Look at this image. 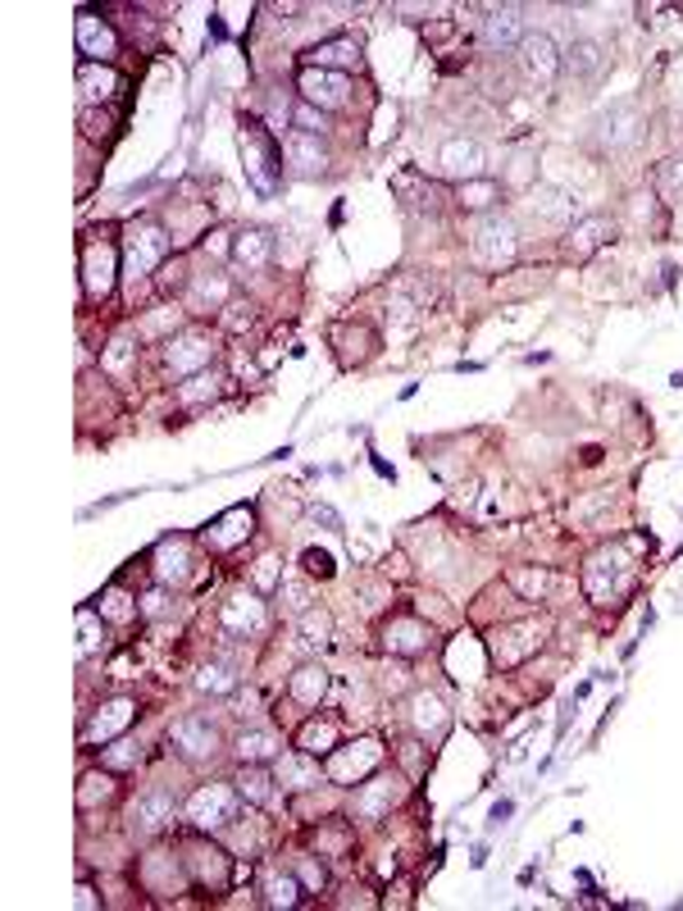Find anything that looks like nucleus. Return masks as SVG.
<instances>
[{
  "mask_svg": "<svg viewBox=\"0 0 683 911\" xmlns=\"http://www.w3.org/2000/svg\"><path fill=\"white\" fill-rule=\"evenodd\" d=\"M634 579H638L634 556H624V547H601V551L588 556V566H584V593L597 606H611V602H620L629 588H634Z\"/></svg>",
  "mask_w": 683,
  "mask_h": 911,
  "instance_id": "1",
  "label": "nucleus"
},
{
  "mask_svg": "<svg viewBox=\"0 0 683 911\" xmlns=\"http://www.w3.org/2000/svg\"><path fill=\"white\" fill-rule=\"evenodd\" d=\"M469 251L484 269H511L520 260V228L515 219H505L501 210L478 215L469 228Z\"/></svg>",
  "mask_w": 683,
  "mask_h": 911,
  "instance_id": "2",
  "label": "nucleus"
},
{
  "mask_svg": "<svg viewBox=\"0 0 683 911\" xmlns=\"http://www.w3.org/2000/svg\"><path fill=\"white\" fill-rule=\"evenodd\" d=\"M242 160H246V179L260 196L278 192V160H283V146H273V137L260 129L256 119H242Z\"/></svg>",
  "mask_w": 683,
  "mask_h": 911,
  "instance_id": "3",
  "label": "nucleus"
},
{
  "mask_svg": "<svg viewBox=\"0 0 683 911\" xmlns=\"http://www.w3.org/2000/svg\"><path fill=\"white\" fill-rule=\"evenodd\" d=\"M383 766V743L378 739H356V743H338L324 756V775L333 784H361Z\"/></svg>",
  "mask_w": 683,
  "mask_h": 911,
  "instance_id": "4",
  "label": "nucleus"
},
{
  "mask_svg": "<svg viewBox=\"0 0 683 911\" xmlns=\"http://www.w3.org/2000/svg\"><path fill=\"white\" fill-rule=\"evenodd\" d=\"M237 802H242V793L228 789V784H200L187 798V821L196 829H223L237 821Z\"/></svg>",
  "mask_w": 683,
  "mask_h": 911,
  "instance_id": "5",
  "label": "nucleus"
},
{
  "mask_svg": "<svg viewBox=\"0 0 683 911\" xmlns=\"http://www.w3.org/2000/svg\"><path fill=\"white\" fill-rule=\"evenodd\" d=\"M215 338L200 333V328H183L179 338L164 342V369L173 378H192V374H206V365L215 361Z\"/></svg>",
  "mask_w": 683,
  "mask_h": 911,
  "instance_id": "6",
  "label": "nucleus"
},
{
  "mask_svg": "<svg viewBox=\"0 0 683 911\" xmlns=\"http://www.w3.org/2000/svg\"><path fill=\"white\" fill-rule=\"evenodd\" d=\"M542 643H547V624H542V620L505 624V629H497V639H492V661H497L501 670H515V666H524Z\"/></svg>",
  "mask_w": 683,
  "mask_h": 911,
  "instance_id": "7",
  "label": "nucleus"
},
{
  "mask_svg": "<svg viewBox=\"0 0 683 911\" xmlns=\"http://www.w3.org/2000/svg\"><path fill=\"white\" fill-rule=\"evenodd\" d=\"M647 133V114L638 100H620V106H611L601 119H597V142L606 150H629V146H638Z\"/></svg>",
  "mask_w": 683,
  "mask_h": 911,
  "instance_id": "8",
  "label": "nucleus"
},
{
  "mask_svg": "<svg viewBox=\"0 0 683 911\" xmlns=\"http://www.w3.org/2000/svg\"><path fill=\"white\" fill-rule=\"evenodd\" d=\"M183 866H187V875L200 884V889H210V894H223L228 884H233V862H228V852L215 848V843H206V839H192L187 843Z\"/></svg>",
  "mask_w": 683,
  "mask_h": 911,
  "instance_id": "9",
  "label": "nucleus"
},
{
  "mask_svg": "<svg viewBox=\"0 0 683 911\" xmlns=\"http://www.w3.org/2000/svg\"><path fill=\"white\" fill-rule=\"evenodd\" d=\"M169 251H173V238L164 233L156 219H142L133 233H129V242H123V256H129V269H133V274L160 269Z\"/></svg>",
  "mask_w": 683,
  "mask_h": 911,
  "instance_id": "10",
  "label": "nucleus"
},
{
  "mask_svg": "<svg viewBox=\"0 0 683 911\" xmlns=\"http://www.w3.org/2000/svg\"><path fill=\"white\" fill-rule=\"evenodd\" d=\"M438 169L451 183H474V179H488V156L474 137H451L438 150Z\"/></svg>",
  "mask_w": 683,
  "mask_h": 911,
  "instance_id": "11",
  "label": "nucleus"
},
{
  "mask_svg": "<svg viewBox=\"0 0 683 911\" xmlns=\"http://www.w3.org/2000/svg\"><path fill=\"white\" fill-rule=\"evenodd\" d=\"M296 92H301L306 106L328 114V110H342L351 100V78H346V73H328V69H301Z\"/></svg>",
  "mask_w": 683,
  "mask_h": 911,
  "instance_id": "12",
  "label": "nucleus"
},
{
  "mask_svg": "<svg viewBox=\"0 0 683 911\" xmlns=\"http://www.w3.org/2000/svg\"><path fill=\"white\" fill-rule=\"evenodd\" d=\"M251 534H256V511H251V506H228L223 515H215L206 529H200V543H206L210 551H233Z\"/></svg>",
  "mask_w": 683,
  "mask_h": 911,
  "instance_id": "13",
  "label": "nucleus"
},
{
  "mask_svg": "<svg viewBox=\"0 0 683 911\" xmlns=\"http://www.w3.org/2000/svg\"><path fill=\"white\" fill-rule=\"evenodd\" d=\"M137 720V702L133 697H110V702H100L96 712H92V720L83 725V743L92 748V743H114V739H123V729H129Z\"/></svg>",
  "mask_w": 683,
  "mask_h": 911,
  "instance_id": "14",
  "label": "nucleus"
},
{
  "mask_svg": "<svg viewBox=\"0 0 683 911\" xmlns=\"http://www.w3.org/2000/svg\"><path fill=\"white\" fill-rule=\"evenodd\" d=\"M615 238V223L611 215H578L570 228H565V256L570 260H588L597 251Z\"/></svg>",
  "mask_w": 683,
  "mask_h": 911,
  "instance_id": "15",
  "label": "nucleus"
},
{
  "mask_svg": "<svg viewBox=\"0 0 683 911\" xmlns=\"http://www.w3.org/2000/svg\"><path fill=\"white\" fill-rule=\"evenodd\" d=\"M114 260H119V251L110 242H87L83 246V292H87V301H106L114 292Z\"/></svg>",
  "mask_w": 683,
  "mask_h": 911,
  "instance_id": "16",
  "label": "nucleus"
},
{
  "mask_svg": "<svg viewBox=\"0 0 683 911\" xmlns=\"http://www.w3.org/2000/svg\"><path fill=\"white\" fill-rule=\"evenodd\" d=\"M169 739L187 762H210V756L219 752V729H215L210 716H183L179 725H173Z\"/></svg>",
  "mask_w": 683,
  "mask_h": 911,
  "instance_id": "17",
  "label": "nucleus"
},
{
  "mask_svg": "<svg viewBox=\"0 0 683 911\" xmlns=\"http://www.w3.org/2000/svg\"><path fill=\"white\" fill-rule=\"evenodd\" d=\"M520 64L534 83H556V73L565 69V56L547 33H528L524 46H520Z\"/></svg>",
  "mask_w": 683,
  "mask_h": 911,
  "instance_id": "18",
  "label": "nucleus"
},
{
  "mask_svg": "<svg viewBox=\"0 0 683 911\" xmlns=\"http://www.w3.org/2000/svg\"><path fill=\"white\" fill-rule=\"evenodd\" d=\"M219 624H223V634H233V639L260 634V629H265V602H260V593H233V597L223 602Z\"/></svg>",
  "mask_w": 683,
  "mask_h": 911,
  "instance_id": "19",
  "label": "nucleus"
},
{
  "mask_svg": "<svg viewBox=\"0 0 683 911\" xmlns=\"http://www.w3.org/2000/svg\"><path fill=\"white\" fill-rule=\"evenodd\" d=\"M524 37H528V28H524V10L520 5H492L484 14V46L488 50H511V46L520 50Z\"/></svg>",
  "mask_w": 683,
  "mask_h": 911,
  "instance_id": "20",
  "label": "nucleus"
},
{
  "mask_svg": "<svg viewBox=\"0 0 683 911\" xmlns=\"http://www.w3.org/2000/svg\"><path fill=\"white\" fill-rule=\"evenodd\" d=\"M397 802H401V779L374 770V775L361 784V789H356V816H365V821H383Z\"/></svg>",
  "mask_w": 683,
  "mask_h": 911,
  "instance_id": "21",
  "label": "nucleus"
},
{
  "mask_svg": "<svg viewBox=\"0 0 683 911\" xmlns=\"http://www.w3.org/2000/svg\"><path fill=\"white\" fill-rule=\"evenodd\" d=\"M78 50L87 56V64H106L110 56H119V37L96 10H78Z\"/></svg>",
  "mask_w": 683,
  "mask_h": 911,
  "instance_id": "22",
  "label": "nucleus"
},
{
  "mask_svg": "<svg viewBox=\"0 0 683 911\" xmlns=\"http://www.w3.org/2000/svg\"><path fill=\"white\" fill-rule=\"evenodd\" d=\"M406 720H411V729L419 733V739H442V733L451 729V712H447V702H442L438 693H428V689L411 693Z\"/></svg>",
  "mask_w": 683,
  "mask_h": 911,
  "instance_id": "23",
  "label": "nucleus"
},
{
  "mask_svg": "<svg viewBox=\"0 0 683 911\" xmlns=\"http://www.w3.org/2000/svg\"><path fill=\"white\" fill-rule=\"evenodd\" d=\"M173 812H179V802H173L169 789H146L133 806V834H142V839H150V834H160L169 829Z\"/></svg>",
  "mask_w": 683,
  "mask_h": 911,
  "instance_id": "24",
  "label": "nucleus"
},
{
  "mask_svg": "<svg viewBox=\"0 0 683 911\" xmlns=\"http://www.w3.org/2000/svg\"><path fill=\"white\" fill-rule=\"evenodd\" d=\"M428 643H434V629L415 616H392L383 624V647L392 656H419V652H428Z\"/></svg>",
  "mask_w": 683,
  "mask_h": 911,
  "instance_id": "25",
  "label": "nucleus"
},
{
  "mask_svg": "<svg viewBox=\"0 0 683 911\" xmlns=\"http://www.w3.org/2000/svg\"><path fill=\"white\" fill-rule=\"evenodd\" d=\"M361 64V46L356 37H328L319 46L306 50V69H328V73H346Z\"/></svg>",
  "mask_w": 683,
  "mask_h": 911,
  "instance_id": "26",
  "label": "nucleus"
},
{
  "mask_svg": "<svg viewBox=\"0 0 683 911\" xmlns=\"http://www.w3.org/2000/svg\"><path fill=\"white\" fill-rule=\"evenodd\" d=\"M233 752L242 766H273L278 756H283V739H278L273 729H242Z\"/></svg>",
  "mask_w": 683,
  "mask_h": 911,
  "instance_id": "27",
  "label": "nucleus"
},
{
  "mask_svg": "<svg viewBox=\"0 0 683 911\" xmlns=\"http://www.w3.org/2000/svg\"><path fill=\"white\" fill-rule=\"evenodd\" d=\"M528 210H534V219H542V223L565 228V223L578 219V196H570L561 187H538L534 201H528Z\"/></svg>",
  "mask_w": 683,
  "mask_h": 911,
  "instance_id": "28",
  "label": "nucleus"
},
{
  "mask_svg": "<svg viewBox=\"0 0 683 911\" xmlns=\"http://www.w3.org/2000/svg\"><path fill=\"white\" fill-rule=\"evenodd\" d=\"M192 574V543L187 538H164L156 547V579L160 584H183Z\"/></svg>",
  "mask_w": 683,
  "mask_h": 911,
  "instance_id": "29",
  "label": "nucleus"
},
{
  "mask_svg": "<svg viewBox=\"0 0 683 911\" xmlns=\"http://www.w3.org/2000/svg\"><path fill=\"white\" fill-rule=\"evenodd\" d=\"M283 156L296 165V173H324L328 169V146L315 133H288L283 137Z\"/></svg>",
  "mask_w": 683,
  "mask_h": 911,
  "instance_id": "30",
  "label": "nucleus"
},
{
  "mask_svg": "<svg viewBox=\"0 0 683 911\" xmlns=\"http://www.w3.org/2000/svg\"><path fill=\"white\" fill-rule=\"evenodd\" d=\"M273 775L283 789H319V766L310 752H283L273 762Z\"/></svg>",
  "mask_w": 683,
  "mask_h": 911,
  "instance_id": "31",
  "label": "nucleus"
},
{
  "mask_svg": "<svg viewBox=\"0 0 683 911\" xmlns=\"http://www.w3.org/2000/svg\"><path fill=\"white\" fill-rule=\"evenodd\" d=\"M288 693L296 706H319L328 697V670L319 661H306V666H296L292 679H288Z\"/></svg>",
  "mask_w": 683,
  "mask_h": 911,
  "instance_id": "32",
  "label": "nucleus"
},
{
  "mask_svg": "<svg viewBox=\"0 0 683 911\" xmlns=\"http://www.w3.org/2000/svg\"><path fill=\"white\" fill-rule=\"evenodd\" d=\"M228 292H233V283H228V274L210 269V274H196L192 278V288H187V311H219Z\"/></svg>",
  "mask_w": 683,
  "mask_h": 911,
  "instance_id": "33",
  "label": "nucleus"
},
{
  "mask_svg": "<svg viewBox=\"0 0 683 911\" xmlns=\"http://www.w3.org/2000/svg\"><path fill=\"white\" fill-rule=\"evenodd\" d=\"M233 256L246 269H265L273 260V233L269 228H246V233L233 238Z\"/></svg>",
  "mask_w": 683,
  "mask_h": 911,
  "instance_id": "34",
  "label": "nucleus"
},
{
  "mask_svg": "<svg viewBox=\"0 0 683 911\" xmlns=\"http://www.w3.org/2000/svg\"><path fill=\"white\" fill-rule=\"evenodd\" d=\"M505 584H511L524 602H542L556 588V574L542 570V566H515V570H505Z\"/></svg>",
  "mask_w": 683,
  "mask_h": 911,
  "instance_id": "35",
  "label": "nucleus"
},
{
  "mask_svg": "<svg viewBox=\"0 0 683 911\" xmlns=\"http://www.w3.org/2000/svg\"><path fill=\"white\" fill-rule=\"evenodd\" d=\"M338 743H342L338 720H306V725H301V733H296V748L310 752V756H328Z\"/></svg>",
  "mask_w": 683,
  "mask_h": 911,
  "instance_id": "36",
  "label": "nucleus"
},
{
  "mask_svg": "<svg viewBox=\"0 0 683 911\" xmlns=\"http://www.w3.org/2000/svg\"><path fill=\"white\" fill-rule=\"evenodd\" d=\"M565 69L574 73V78H597V73L606 69V46L593 41V37L574 41V46L565 50Z\"/></svg>",
  "mask_w": 683,
  "mask_h": 911,
  "instance_id": "37",
  "label": "nucleus"
},
{
  "mask_svg": "<svg viewBox=\"0 0 683 911\" xmlns=\"http://www.w3.org/2000/svg\"><path fill=\"white\" fill-rule=\"evenodd\" d=\"M78 87H83V100L96 106V100H110L119 92V73L106 69V64H83L78 69Z\"/></svg>",
  "mask_w": 683,
  "mask_h": 911,
  "instance_id": "38",
  "label": "nucleus"
},
{
  "mask_svg": "<svg viewBox=\"0 0 683 911\" xmlns=\"http://www.w3.org/2000/svg\"><path fill=\"white\" fill-rule=\"evenodd\" d=\"M237 683H242V675H237V666H228V661H210V666H200V675H196V689L206 697L237 693Z\"/></svg>",
  "mask_w": 683,
  "mask_h": 911,
  "instance_id": "39",
  "label": "nucleus"
},
{
  "mask_svg": "<svg viewBox=\"0 0 683 911\" xmlns=\"http://www.w3.org/2000/svg\"><path fill=\"white\" fill-rule=\"evenodd\" d=\"M273 784H278L273 770H265V766H242V775H237V793H242L246 802H256V806H269V802H273Z\"/></svg>",
  "mask_w": 683,
  "mask_h": 911,
  "instance_id": "40",
  "label": "nucleus"
},
{
  "mask_svg": "<svg viewBox=\"0 0 683 911\" xmlns=\"http://www.w3.org/2000/svg\"><path fill=\"white\" fill-rule=\"evenodd\" d=\"M223 397V378L219 374H192L187 384H179V401L183 406H210Z\"/></svg>",
  "mask_w": 683,
  "mask_h": 911,
  "instance_id": "41",
  "label": "nucleus"
},
{
  "mask_svg": "<svg viewBox=\"0 0 683 911\" xmlns=\"http://www.w3.org/2000/svg\"><path fill=\"white\" fill-rule=\"evenodd\" d=\"M296 634L306 647H324L328 639H333V616H328L324 606H310V611L296 616Z\"/></svg>",
  "mask_w": 683,
  "mask_h": 911,
  "instance_id": "42",
  "label": "nucleus"
},
{
  "mask_svg": "<svg viewBox=\"0 0 683 911\" xmlns=\"http://www.w3.org/2000/svg\"><path fill=\"white\" fill-rule=\"evenodd\" d=\"M501 201V183L492 179H474V183H461V206L465 210H478V215H492V206Z\"/></svg>",
  "mask_w": 683,
  "mask_h": 911,
  "instance_id": "43",
  "label": "nucleus"
},
{
  "mask_svg": "<svg viewBox=\"0 0 683 911\" xmlns=\"http://www.w3.org/2000/svg\"><path fill=\"white\" fill-rule=\"evenodd\" d=\"M301 894H306V884L292 875H269L265 884V907H301Z\"/></svg>",
  "mask_w": 683,
  "mask_h": 911,
  "instance_id": "44",
  "label": "nucleus"
},
{
  "mask_svg": "<svg viewBox=\"0 0 683 911\" xmlns=\"http://www.w3.org/2000/svg\"><path fill=\"white\" fill-rule=\"evenodd\" d=\"M114 798V779H110V770H87L83 779H78V806L83 812H92L96 802H110Z\"/></svg>",
  "mask_w": 683,
  "mask_h": 911,
  "instance_id": "45",
  "label": "nucleus"
},
{
  "mask_svg": "<svg viewBox=\"0 0 683 911\" xmlns=\"http://www.w3.org/2000/svg\"><path fill=\"white\" fill-rule=\"evenodd\" d=\"M315 843H319V857H346L351 843H356V834H351L346 821H333V825H324L315 834Z\"/></svg>",
  "mask_w": 683,
  "mask_h": 911,
  "instance_id": "46",
  "label": "nucleus"
},
{
  "mask_svg": "<svg viewBox=\"0 0 683 911\" xmlns=\"http://www.w3.org/2000/svg\"><path fill=\"white\" fill-rule=\"evenodd\" d=\"M142 756H146V752H142V743L119 739L114 748L100 752V766H106V770H137V766H142Z\"/></svg>",
  "mask_w": 683,
  "mask_h": 911,
  "instance_id": "47",
  "label": "nucleus"
},
{
  "mask_svg": "<svg viewBox=\"0 0 683 911\" xmlns=\"http://www.w3.org/2000/svg\"><path fill=\"white\" fill-rule=\"evenodd\" d=\"M278 602H283L288 616L310 611V584H306V579H296V584H283V588H278Z\"/></svg>",
  "mask_w": 683,
  "mask_h": 911,
  "instance_id": "48",
  "label": "nucleus"
},
{
  "mask_svg": "<svg viewBox=\"0 0 683 911\" xmlns=\"http://www.w3.org/2000/svg\"><path fill=\"white\" fill-rule=\"evenodd\" d=\"M656 187H661L666 196H683V156L661 160V169H656Z\"/></svg>",
  "mask_w": 683,
  "mask_h": 911,
  "instance_id": "49",
  "label": "nucleus"
},
{
  "mask_svg": "<svg viewBox=\"0 0 683 911\" xmlns=\"http://www.w3.org/2000/svg\"><path fill=\"white\" fill-rule=\"evenodd\" d=\"M179 324H183V315H179V311H169V315H150V319L137 328V333H142V338H164V333H169V338H179Z\"/></svg>",
  "mask_w": 683,
  "mask_h": 911,
  "instance_id": "50",
  "label": "nucleus"
},
{
  "mask_svg": "<svg viewBox=\"0 0 683 911\" xmlns=\"http://www.w3.org/2000/svg\"><path fill=\"white\" fill-rule=\"evenodd\" d=\"M296 879L306 884V894H319V889H328V871L315 862V857H301V862H296Z\"/></svg>",
  "mask_w": 683,
  "mask_h": 911,
  "instance_id": "51",
  "label": "nucleus"
},
{
  "mask_svg": "<svg viewBox=\"0 0 683 911\" xmlns=\"http://www.w3.org/2000/svg\"><path fill=\"white\" fill-rule=\"evenodd\" d=\"M611 501H615V497L606 493V488H597L593 497H578V501H574V520H597L601 511H611Z\"/></svg>",
  "mask_w": 683,
  "mask_h": 911,
  "instance_id": "52",
  "label": "nucleus"
},
{
  "mask_svg": "<svg viewBox=\"0 0 683 911\" xmlns=\"http://www.w3.org/2000/svg\"><path fill=\"white\" fill-rule=\"evenodd\" d=\"M173 611V593L169 588H150L146 597H142V616H150V620H164Z\"/></svg>",
  "mask_w": 683,
  "mask_h": 911,
  "instance_id": "53",
  "label": "nucleus"
},
{
  "mask_svg": "<svg viewBox=\"0 0 683 911\" xmlns=\"http://www.w3.org/2000/svg\"><path fill=\"white\" fill-rule=\"evenodd\" d=\"M283 588V574H278V556H265L256 566V593H278Z\"/></svg>",
  "mask_w": 683,
  "mask_h": 911,
  "instance_id": "54",
  "label": "nucleus"
},
{
  "mask_svg": "<svg viewBox=\"0 0 683 911\" xmlns=\"http://www.w3.org/2000/svg\"><path fill=\"white\" fill-rule=\"evenodd\" d=\"M292 123H296V133H324V110H315V106H306V100H301V106L292 110Z\"/></svg>",
  "mask_w": 683,
  "mask_h": 911,
  "instance_id": "55",
  "label": "nucleus"
},
{
  "mask_svg": "<svg viewBox=\"0 0 683 911\" xmlns=\"http://www.w3.org/2000/svg\"><path fill=\"white\" fill-rule=\"evenodd\" d=\"M100 611H106L110 620H133L137 606H133V597H123V593H106V597H100Z\"/></svg>",
  "mask_w": 683,
  "mask_h": 911,
  "instance_id": "56",
  "label": "nucleus"
},
{
  "mask_svg": "<svg viewBox=\"0 0 683 911\" xmlns=\"http://www.w3.org/2000/svg\"><path fill=\"white\" fill-rule=\"evenodd\" d=\"M301 566H306V574H319V579H328V574H333V556H328V551H315V547H310L306 556H301Z\"/></svg>",
  "mask_w": 683,
  "mask_h": 911,
  "instance_id": "57",
  "label": "nucleus"
},
{
  "mask_svg": "<svg viewBox=\"0 0 683 911\" xmlns=\"http://www.w3.org/2000/svg\"><path fill=\"white\" fill-rule=\"evenodd\" d=\"M78 624H83L78 656H92V652H96V611H83V616H78Z\"/></svg>",
  "mask_w": 683,
  "mask_h": 911,
  "instance_id": "58",
  "label": "nucleus"
},
{
  "mask_svg": "<svg viewBox=\"0 0 683 911\" xmlns=\"http://www.w3.org/2000/svg\"><path fill=\"white\" fill-rule=\"evenodd\" d=\"M73 902H78L83 911H92V907H96L100 898H96V889H92V884H78V898H73Z\"/></svg>",
  "mask_w": 683,
  "mask_h": 911,
  "instance_id": "59",
  "label": "nucleus"
},
{
  "mask_svg": "<svg viewBox=\"0 0 683 911\" xmlns=\"http://www.w3.org/2000/svg\"><path fill=\"white\" fill-rule=\"evenodd\" d=\"M511 183H515V187H524V183H528V156H520V160H515V169H511Z\"/></svg>",
  "mask_w": 683,
  "mask_h": 911,
  "instance_id": "60",
  "label": "nucleus"
},
{
  "mask_svg": "<svg viewBox=\"0 0 683 911\" xmlns=\"http://www.w3.org/2000/svg\"><path fill=\"white\" fill-rule=\"evenodd\" d=\"M511 812H515V802H511V798H501V802L492 806V825H501V821L511 816Z\"/></svg>",
  "mask_w": 683,
  "mask_h": 911,
  "instance_id": "61",
  "label": "nucleus"
}]
</instances>
